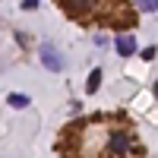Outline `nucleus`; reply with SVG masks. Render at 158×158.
Segmentation results:
<instances>
[{"label": "nucleus", "mask_w": 158, "mask_h": 158, "mask_svg": "<svg viewBox=\"0 0 158 158\" xmlns=\"http://www.w3.org/2000/svg\"><path fill=\"white\" fill-rule=\"evenodd\" d=\"M114 48H117V54H120V57H130V54H136V41H133V38H130V35H117V41H114Z\"/></svg>", "instance_id": "3"}, {"label": "nucleus", "mask_w": 158, "mask_h": 158, "mask_svg": "<svg viewBox=\"0 0 158 158\" xmlns=\"http://www.w3.org/2000/svg\"><path fill=\"white\" fill-rule=\"evenodd\" d=\"M142 13H158V0H136Z\"/></svg>", "instance_id": "7"}, {"label": "nucleus", "mask_w": 158, "mask_h": 158, "mask_svg": "<svg viewBox=\"0 0 158 158\" xmlns=\"http://www.w3.org/2000/svg\"><path fill=\"white\" fill-rule=\"evenodd\" d=\"M22 6H25V10H35V6H38V0H22Z\"/></svg>", "instance_id": "9"}, {"label": "nucleus", "mask_w": 158, "mask_h": 158, "mask_svg": "<svg viewBox=\"0 0 158 158\" xmlns=\"http://www.w3.org/2000/svg\"><path fill=\"white\" fill-rule=\"evenodd\" d=\"M89 6H95V0H60V10L67 16H82Z\"/></svg>", "instance_id": "1"}, {"label": "nucleus", "mask_w": 158, "mask_h": 158, "mask_svg": "<svg viewBox=\"0 0 158 158\" xmlns=\"http://www.w3.org/2000/svg\"><path fill=\"white\" fill-rule=\"evenodd\" d=\"M108 146H111V152H114V155H117V152L123 155V152H127V146H130V136H127V133H114Z\"/></svg>", "instance_id": "4"}, {"label": "nucleus", "mask_w": 158, "mask_h": 158, "mask_svg": "<svg viewBox=\"0 0 158 158\" xmlns=\"http://www.w3.org/2000/svg\"><path fill=\"white\" fill-rule=\"evenodd\" d=\"M155 54H158V51H155V48H146V51H142V54H139V57H142V60H155Z\"/></svg>", "instance_id": "8"}, {"label": "nucleus", "mask_w": 158, "mask_h": 158, "mask_svg": "<svg viewBox=\"0 0 158 158\" xmlns=\"http://www.w3.org/2000/svg\"><path fill=\"white\" fill-rule=\"evenodd\" d=\"M6 101L13 104V108H25V104H29V95H19V92H13V95H10Z\"/></svg>", "instance_id": "6"}, {"label": "nucleus", "mask_w": 158, "mask_h": 158, "mask_svg": "<svg viewBox=\"0 0 158 158\" xmlns=\"http://www.w3.org/2000/svg\"><path fill=\"white\" fill-rule=\"evenodd\" d=\"M41 63H44V67H48V70H54V73H57V70H63V60L57 57V51H54V48H51V44H48V48L41 51Z\"/></svg>", "instance_id": "2"}, {"label": "nucleus", "mask_w": 158, "mask_h": 158, "mask_svg": "<svg viewBox=\"0 0 158 158\" xmlns=\"http://www.w3.org/2000/svg\"><path fill=\"white\" fill-rule=\"evenodd\" d=\"M98 85H101V70L95 67V70H92V73H89V82H85V89H89V92H95Z\"/></svg>", "instance_id": "5"}]
</instances>
